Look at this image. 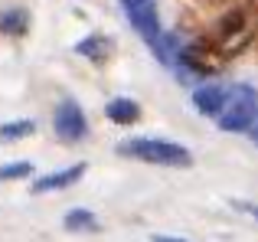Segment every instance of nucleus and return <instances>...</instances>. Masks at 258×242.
Returning a JSON list of instances; mask_svg holds the SVG:
<instances>
[{
    "mask_svg": "<svg viewBox=\"0 0 258 242\" xmlns=\"http://www.w3.org/2000/svg\"><path fill=\"white\" fill-rule=\"evenodd\" d=\"M193 105H196L200 115H219L222 105H226V89H219V85H203V89H196Z\"/></svg>",
    "mask_w": 258,
    "mask_h": 242,
    "instance_id": "5",
    "label": "nucleus"
},
{
    "mask_svg": "<svg viewBox=\"0 0 258 242\" xmlns=\"http://www.w3.org/2000/svg\"><path fill=\"white\" fill-rule=\"evenodd\" d=\"M124 4V10H134V7H144V4H151V0H121Z\"/></svg>",
    "mask_w": 258,
    "mask_h": 242,
    "instance_id": "12",
    "label": "nucleus"
},
{
    "mask_svg": "<svg viewBox=\"0 0 258 242\" xmlns=\"http://www.w3.org/2000/svg\"><path fill=\"white\" fill-rule=\"evenodd\" d=\"M258 121V95L248 85H235L232 92H226V105L219 111V128L232 134H245L252 131V125Z\"/></svg>",
    "mask_w": 258,
    "mask_h": 242,
    "instance_id": "2",
    "label": "nucleus"
},
{
    "mask_svg": "<svg viewBox=\"0 0 258 242\" xmlns=\"http://www.w3.org/2000/svg\"><path fill=\"white\" fill-rule=\"evenodd\" d=\"M105 115H108V121H114V125H134V121L141 118V105L134 102V98H111V102L105 105Z\"/></svg>",
    "mask_w": 258,
    "mask_h": 242,
    "instance_id": "6",
    "label": "nucleus"
},
{
    "mask_svg": "<svg viewBox=\"0 0 258 242\" xmlns=\"http://www.w3.org/2000/svg\"><path fill=\"white\" fill-rule=\"evenodd\" d=\"M248 134H252V138H255V144H258V121L252 125V131H248Z\"/></svg>",
    "mask_w": 258,
    "mask_h": 242,
    "instance_id": "15",
    "label": "nucleus"
},
{
    "mask_svg": "<svg viewBox=\"0 0 258 242\" xmlns=\"http://www.w3.org/2000/svg\"><path fill=\"white\" fill-rule=\"evenodd\" d=\"M30 173H33L30 160H13V164L0 167V180H20V177H30Z\"/></svg>",
    "mask_w": 258,
    "mask_h": 242,
    "instance_id": "10",
    "label": "nucleus"
},
{
    "mask_svg": "<svg viewBox=\"0 0 258 242\" xmlns=\"http://www.w3.org/2000/svg\"><path fill=\"white\" fill-rule=\"evenodd\" d=\"M33 131H36V125H33L30 118L7 121V125H0V141H20V138H30Z\"/></svg>",
    "mask_w": 258,
    "mask_h": 242,
    "instance_id": "8",
    "label": "nucleus"
},
{
    "mask_svg": "<svg viewBox=\"0 0 258 242\" xmlns=\"http://www.w3.org/2000/svg\"><path fill=\"white\" fill-rule=\"evenodd\" d=\"M154 242H186V239H176V236H157Z\"/></svg>",
    "mask_w": 258,
    "mask_h": 242,
    "instance_id": "14",
    "label": "nucleus"
},
{
    "mask_svg": "<svg viewBox=\"0 0 258 242\" xmlns=\"http://www.w3.org/2000/svg\"><path fill=\"white\" fill-rule=\"evenodd\" d=\"M118 154L134 160H144V164H160V167H189L193 157L183 144H173V141H160V138H131L121 141Z\"/></svg>",
    "mask_w": 258,
    "mask_h": 242,
    "instance_id": "1",
    "label": "nucleus"
},
{
    "mask_svg": "<svg viewBox=\"0 0 258 242\" xmlns=\"http://www.w3.org/2000/svg\"><path fill=\"white\" fill-rule=\"evenodd\" d=\"M88 170L85 164H72V167H66V170H56V173H46V177H36L33 180V187L30 190L33 193H52V190H66V187H72L79 177Z\"/></svg>",
    "mask_w": 258,
    "mask_h": 242,
    "instance_id": "4",
    "label": "nucleus"
},
{
    "mask_svg": "<svg viewBox=\"0 0 258 242\" xmlns=\"http://www.w3.org/2000/svg\"><path fill=\"white\" fill-rule=\"evenodd\" d=\"M62 223H66V229H72V232H95L98 229V219L88 210H69Z\"/></svg>",
    "mask_w": 258,
    "mask_h": 242,
    "instance_id": "7",
    "label": "nucleus"
},
{
    "mask_svg": "<svg viewBox=\"0 0 258 242\" xmlns=\"http://www.w3.org/2000/svg\"><path fill=\"white\" fill-rule=\"evenodd\" d=\"M105 46H108V43H105L101 36H88V39H82V43L76 46V52H82V56H92V59H95V56H101V49H105Z\"/></svg>",
    "mask_w": 258,
    "mask_h": 242,
    "instance_id": "11",
    "label": "nucleus"
},
{
    "mask_svg": "<svg viewBox=\"0 0 258 242\" xmlns=\"http://www.w3.org/2000/svg\"><path fill=\"white\" fill-rule=\"evenodd\" d=\"M52 128H56V138L66 141V144H76L88 134V118L82 111V105L66 98V102L56 105V115H52Z\"/></svg>",
    "mask_w": 258,
    "mask_h": 242,
    "instance_id": "3",
    "label": "nucleus"
},
{
    "mask_svg": "<svg viewBox=\"0 0 258 242\" xmlns=\"http://www.w3.org/2000/svg\"><path fill=\"white\" fill-rule=\"evenodd\" d=\"M0 30L4 33H23L26 30V13L23 10H7V13H0Z\"/></svg>",
    "mask_w": 258,
    "mask_h": 242,
    "instance_id": "9",
    "label": "nucleus"
},
{
    "mask_svg": "<svg viewBox=\"0 0 258 242\" xmlns=\"http://www.w3.org/2000/svg\"><path fill=\"white\" fill-rule=\"evenodd\" d=\"M235 206H239V210H245V213H252V216L258 219V206L255 203H235Z\"/></svg>",
    "mask_w": 258,
    "mask_h": 242,
    "instance_id": "13",
    "label": "nucleus"
}]
</instances>
